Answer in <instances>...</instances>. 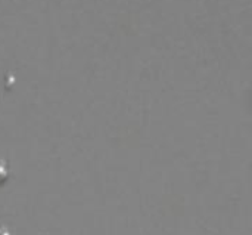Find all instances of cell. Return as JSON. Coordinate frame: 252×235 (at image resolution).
<instances>
[{
    "label": "cell",
    "mask_w": 252,
    "mask_h": 235,
    "mask_svg": "<svg viewBox=\"0 0 252 235\" xmlns=\"http://www.w3.org/2000/svg\"><path fill=\"white\" fill-rule=\"evenodd\" d=\"M0 235H10V231L6 227H0Z\"/></svg>",
    "instance_id": "2"
},
{
    "label": "cell",
    "mask_w": 252,
    "mask_h": 235,
    "mask_svg": "<svg viewBox=\"0 0 252 235\" xmlns=\"http://www.w3.org/2000/svg\"><path fill=\"white\" fill-rule=\"evenodd\" d=\"M7 176H9V167L4 161L0 160V184L4 182L7 179Z\"/></svg>",
    "instance_id": "1"
}]
</instances>
